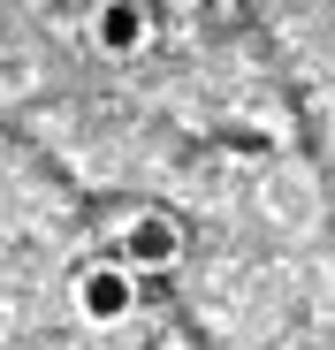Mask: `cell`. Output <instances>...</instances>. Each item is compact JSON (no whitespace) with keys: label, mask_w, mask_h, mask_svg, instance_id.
<instances>
[{"label":"cell","mask_w":335,"mask_h":350,"mask_svg":"<svg viewBox=\"0 0 335 350\" xmlns=\"http://www.w3.org/2000/svg\"><path fill=\"white\" fill-rule=\"evenodd\" d=\"M168 259H176V228H168L160 213H145L130 228V267H168Z\"/></svg>","instance_id":"cell-3"},{"label":"cell","mask_w":335,"mask_h":350,"mask_svg":"<svg viewBox=\"0 0 335 350\" xmlns=\"http://www.w3.org/2000/svg\"><path fill=\"white\" fill-rule=\"evenodd\" d=\"M145 8L137 0H99V16H92V38H99V53H137L145 46Z\"/></svg>","instance_id":"cell-2"},{"label":"cell","mask_w":335,"mask_h":350,"mask_svg":"<svg viewBox=\"0 0 335 350\" xmlns=\"http://www.w3.org/2000/svg\"><path fill=\"white\" fill-rule=\"evenodd\" d=\"M77 305H84V320L115 327V320L137 305V289H130V274H122V267H92V274L77 282Z\"/></svg>","instance_id":"cell-1"}]
</instances>
